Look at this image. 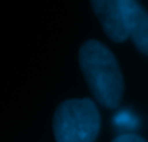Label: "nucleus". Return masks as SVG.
Returning a JSON list of instances; mask_svg holds the SVG:
<instances>
[{
    "mask_svg": "<svg viewBox=\"0 0 148 142\" xmlns=\"http://www.w3.org/2000/svg\"><path fill=\"white\" fill-rule=\"evenodd\" d=\"M80 67L96 100L115 109L123 94V79L115 55L99 41H87L80 48Z\"/></svg>",
    "mask_w": 148,
    "mask_h": 142,
    "instance_id": "1",
    "label": "nucleus"
},
{
    "mask_svg": "<svg viewBox=\"0 0 148 142\" xmlns=\"http://www.w3.org/2000/svg\"><path fill=\"white\" fill-rule=\"evenodd\" d=\"M52 125L57 142H95L100 115L90 99H71L57 107Z\"/></svg>",
    "mask_w": 148,
    "mask_h": 142,
    "instance_id": "2",
    "label": "nucleus"
},
{
    "mask_svg": "<svg viewBox=\"0 0 148 142\" xmlns=\"http://www.w3.org/2000/svg\"><path fill=\"white\" fill-rule=\"evenodd\" d=\"M92 8L99 18L106 35L115 42H123L129 38L126 19V0L115 2H92Z\"/></svg>",
    "mask_w": 148,
    "mask_h": 142,
    "instance_id": "3",
    "label": "nucleus"
},
{
    "mask_svg": "<svg viewBox=\"0 0 148 142\" xmlns=\"http://www.w3.org/2000/svg\"><path fill=\"white\" fill-rule=\"evenodd\" d=\"M128 32L135 46L148 54V12L136 2L126 0Z\"/></svg>",
    "mask_w": 148,
    "mask_h": 142,
    "instance_id": "4",
    "label": "nucleus"
},
{
    "mask_svg": "<svg viewBox=\"0 0 148 142\" xmlns=\"http://www.w3.org/2000/svg\"><path fill=\"white\" fill-rule=\"evenodd\" d=\"M113 126L119 132H123L122 135H126L128 132L138 129L139 119L129 110H121L113 116Z\"/></svg>",
    "mask_w": 148,
    "mask_h": 142,
    "instance_id": "5",
    "label": "nucleus"
},
{
    "mask_svg": "<svg viewBox=\"0 0 148 142\" xmlns=\"http://www.w3.org/2000/svg\"><path fill=\"white\" fill-rule=\"evenodd\" d=\"M113 142H145V139L138 135H134V133H126V135H121V136L115 138Z\"/></svg>",
    "mask_w": 148,
    "mask_h": 142,
    "instance_id": "6",
    "label": "nucleus"
}]
</instances>
